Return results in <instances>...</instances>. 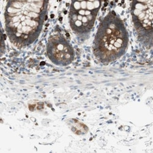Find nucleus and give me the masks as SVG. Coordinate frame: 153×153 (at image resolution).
Segmentation results:
<instances>
[{
	"label": "nucleus",
	"mask_w": 153,
	"mask_h": 153,
	"mask_svg": "<svg viewBox=\"0 0 153 153\" xmlns=\"http://www.w3.org/2000/svg\"><path fill=\"white\" fill-rule=\"evenodd\" d=\"M47 1H10L6 7V30L18 47L28 45L39 36L47 12Z\"/></svg>",
	"instance_id": "obj_1"
},
{
	"label": "nucleus",
	"mask_w": 153,
	"mask_h": 153,
	"mask_svg": "<svg viewBox=\"0 0 153 153\" xmlns=\"http://www.w3.org/2000/svg\"><path fill=\"white\" fill-rule=\"evenodd\" d=\"M128 41L123 22L111 12L99 25L94 41V54L102 62L115 61L126 52Z\"/></svg>",
	"instance_id": "obj_2"
},
{
	"label": "nucleus",
	"mask_w": 153,
	"mask_h": 153,
	"mask_svg": "<svg viewBox=\"0 0 153 153\" xmlns=\"http://www.w3.org/2000/svg\"><path fill=\"white\" fill-rule=\"evenodd\" d=\"M99 1H72L70 7L69 22L73 31L83 36L93 28L101 6Z\"/></svg>",
	"instance_id": "obj_3"
},
{
	"label": "nucleus",
	"mask_w": 153,
	"mask_h": 153,
	"mask_svg": "<svg viewBox=\"0 0 153 153\" xmlns=\"http://www.w3.org/2000/svg\"><path fill=\"white\" fill-rule=\"evenodd\" d=\"M152 1H133L131 14L138 38L143 43H152Z\"/></svg>",
	"instance_id": "obj_4"
},
{
	"label": "nucleus",
	"mask_w": 153,
	"mask_h": 153,
	"mask_svg": "<svg viewBox=\"0 0 153 153\" xmlns=\"http://www.w3.org/2000/svg\"><path fill=\"white\" fill-rule=\"evenodd\" d=\"M48 58L55 65L66 66L74 58V49L65 37L61 34L51 36L47 44Z\"/></svg>",
	"instance_id": "obj_5"
}]
</instances>
